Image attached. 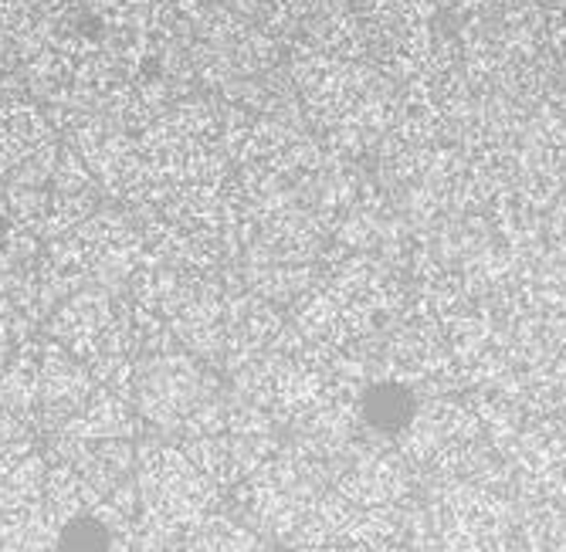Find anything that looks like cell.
Returning a JSON list of instances; mask_svg holds the SVG:
<instances>
[{
  "label": "cell",
  "mask_w": 566,
  "mask_h": 552,
  "mask_svg": "<svg viewBox=\"0 0 566 552\" xmlns=\"http://www.w3.org/2000/svg\"><path fill=\"white\" fill-rule=\"evenodd\" d=\"M55 539L59 522L44 512V501L14 516H0V552H51Z\"/></svg>",
  "instance_id": "obj_9"
},
{
  "label": "cell",
  "mask_w": 566,
  "mask_h": 552,
  "mask_svg": "<svg viewBox=\"0 0 566 552\" xmlns=\"http://www.w3.org/2000/svg\"><path fill=\"white\" fill-rule=\"evenodd\" d=\"M184 455L208 475L214 485H231L241 471L234 468V458H231V440L228 437H218V434H203V437H187L184 444Z\"/></svg>",
  "instance_id": "obj_12"
},
{
  "label": "cell",
  "mask_w": 566,
  "mask_h": 552,
  "mask_svg": "<svg viewBox=\"0 0 566 552\" xmlns=\"http://www.w3.org/2000/svg\"><path fill=\"white\" fill-rule=\"evenodd\" d=\"M21 437H38L21 417H14L4 404H0V440H21Z\"/></svg>",
  "instance_id": "obj_14"
},
{
  "label": "cell",
  "mask_w": 566,
  "mask_h": 552,
  "mask_svg": "<svg viewBox=\"0 0 566 552\" xmlns=\"http://www.w3.org/2000/svg\"><path fill=\"white\" fill-rule=\"evenodd\" d=\"M129 404L143 424L167 434H184V440L218 434L224 424L214 376L187 353H153L133 363Z\"/></svg>",
  "instance_id": "obj_1"
},
{
  "label": "cell",
  "mask_w": 566,
  "mask_h": 552,
  "mask_svg": "<svg viewBox=\"0 0 566 552\" xmlns=\"http://www.w3.org/2000/svg\"><path fill=\"white\" fill-rule=\"evenodd\" d=\"M129 549H133V519L102 498L92 512H82L59 526V539L51 552H129Z\"/></svg>",
  "instance_id": "obj_6"
},
{
  "label": "cell",
  "mask_w": 566,
  "mask_h": 552,
  "mask_svg": "<svg viewBox=\"0 0 566 552\" xmlns=\"http://www.w3.org/2000/svg\"><path fill=\"white\" fill-rule=\"evenodd\" d=\"M133 478L139 488V512L164 519L180 532L221 509V485L203 475L180 444L139 437Z\"/></svg>",
  "instance_id": "obj_2"
},
{
  "label": "cell",
  "mask_w": 566,
  "mask_h": 552,
  "mask_svg": "<svg viewBox=\"0 0 566 552\" xmlns=\"http://www.w3.org/2000/svg\"><path fill=\"white\" fill-rule=\"evenodd\" d=\"M48 461H69L102 498L136 475V440H72L48 434Z\"/></svg>",
  "instance_id": "obj_4"
},
{
  "label": "cell",
  "mask_w": 566,
  "mask_h": 552,
  "mask_svg": "<svg viewBox=\"0 0 566 552\" xmlns=\"http://www.w3.org/2000/svg\"><path fill=\"white\" fill-rule=\"evenodd\" d=\"M44 478H48V458L44 450L34 447L18 468L0 481V516H14L24 512L44 498Z\"/></svg>",
  "instance_id": "obj_11"
},
{
  "label": "cell",
  "mask_w": 566,
  "mask_h": 552,
  "mask_svg": "<svg viewBox=\"0 0 566 552\" xmlns=\"http://www.w3.org/2000/svg\"><path fill=\"white\" fill-rule=\"evenodd\" d=\"M38 353L41 339H24L14 346V353L0 363V404L14 417H21L34 431L38 414Z\"/></svg>",
  "instance_id": "obj_7"
},
{
  "label": "cell",
  "mask_w": 566,
  "mask_h": 552,
  "mask_svg": "<svg viewBox=\"0 0 566 552\" xmlns=\"http://www.w3.org/2000/svg\"><path fill=\"white\" fill-rule=\"evenodd\" d=\"M55 434L72 440H139L143 417L126 396L113 393L109 386H95L88 404Z\"/></svg>",
  "instance_id": "obj_5"
},
{
  "label": "cell",
  "mask_w": 566,
  "mask_h": 552,
  "mask_svg": "<svg viewBox=\"0 0 566 552\" xmlns=\"http://www.w3.org/2000/svg\"><path fill=\"white\" fill-rule=\"evenodd\" d=\"M129 552H136V549H129Z\"/></svg>",
  "instance_id": "obj_15"
},
{
  "label": "cell",
  "mask_w": 566,
  "mask_h": 552,
  "mask_svg": "<svg viewBox=\"0 0 566 552\" xmlns=\"http://www.w3.org/2000/svg\"><path fill=\"white\" fill-rule=\"evenodd\" d=\"M38 447V437H21V440H0V481H4L18 461H24L31 450Z\"/></svg>",
  "instance_id": "obj_13"
},
{
  "label": "cell",
  "mask_w": 566,
  "mask_h": 552,
  "mask_svg": "<svg viewBox=\"0 0 566 552\" xmlns=\"http://www.w3.org/2000/svg\"><path fill=\"white\" fill-rule=\"evenodd\" d=\"M95 390V380L82 360H75L62 342L51 336L41 339L38 353V414L34 434L48 437L62 431L85 404Z\"/></svg>",
  "instance_id": "obj_3"
},
{
  "label": "cell",
  "mask_w": 566,
  "mask_h": 552,
  "mask_svg": "<svg viewBox=\"0 0 566 552\" xmlns=\"http://www.w3.org/2000/svg\"><path fill=\"white\" fill-rule=\"evenodd\" d=\"M44 512L55 519L59 526L82 516V512H92L102 495L69 465V461H48V478H44Z\"/></svg>",
  "instance_id": "obj_8"
},
{
  "label": "cell",
  "mask_w": 566,
  "mask_h": 552,
  "mask_svg": "<svg viewBox=\"0 0 566 552\" xmlns=\"http://www.w3.org/2000/svg\"><path fill=\"white\" fill-rule=\"evenodd\" d=\"M254 549H259V539L251 535V529H244L238 519L224 516L221 509L190 526L180 542V552H254Z\"/></svg>",
  "instance_id": "obj_10"
}]
</instances>
